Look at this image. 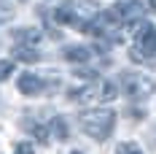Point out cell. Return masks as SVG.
<instances>
[{
	"mask_svg": "<svg viewBox=\"0 0 156 154\" xmlns=\"http://www.w3.org/2000/svg\"><path fill=\"white\" fill-rule=\"evenodd\" d=\"M81 130L94 141H105L116 127V111L113 108H94V111H83L78 116Z\"/></svg>",
	"mask_w": 156,
	"mask_h": 154,
	"instance_id": "cell-1",
	"label": "cell"
},
{
	"mask_svg": "<svg viewBox=\"0 0 156 154\" xmlns=\"http://www.w3.org/2000/svg\"><path fill=\"white\" fill-rule=\"evenodd\" d=\"M126 97H132V100H145V97H151V92L156 89L154 78L148 76H135V73H124L121 78V84H116Z\"/></svg>",
	"mask_w": 156,
	"mask_h": 154,
	"instance_id": "cell-2",
	"label": "cell"
},
{
	"mask_svg": "<svg viewBox=\"0 0 156 154\" xmlns=\"http://www.w3.org/2000/svg\"><path fill=\"white\" fill-rule=\"evenodd\" d=\"M67 97H70V100H76V103H94V100H100V84L92 81V84H86V87L70 89Z\"/></svg>",
	"mask_w": 156,
	"mask_h": 154,
	"instance_id": "cell-3",
	"label": "cell"
},
{
	"mask_svg": "<svg viewBox=\"0 0 156 154\" xmlns=\"http://www.w3.org/2000/svg\"><path fill=\"white\" fill-rule=\"evenodd\" d=\"M16 87H19L22 95H41L43 92V78L35 76V73H22L19 81H16Z\"/></svg>",
	"mask_w": 156,
	"mask_h": 154,
	"instance_id": "cell-4",
	"label": "cell"
},
{
	"mask_svg": "<svg viewBox=\"0 0 156 154\" xmlns=\"http://www.w3.org/2000/svg\"><path fill=\"white\" fill-rule=\"evenodd\" d=\"M16 38V46H27V49H35L41 43V30H35V27H22V30L14 32Z\"/></svg>",
	"mask_w": 156,
	"mask_h": 154,
	"instance_id": "cell-5",
	"label": "cell"
},
{
	"mask_svg": "<svg viewBox=\"0 0 156 154\" xmlns=\"http://www.w3.org/2000/svg\"><path fill=\"white\" fill-rule=\"evenodd\" d=\"M89 54H92V51H89L86 46H67L62 51V57L67 62H86V60H89Z\"/></svg>",
	"mask_w": 156,
	"mask_h": 154,
	"instance_id": "cell-6",
	"label": "cell"
},
{
	"mask_svg": "<svg viewBox=\"0 0 156 154\" xmlns=\"http://www.w3.org/2000/svg\"><path fill=\"white\" fill-rule=\"evenodd\" d=\"M48 133L57 141H67V122H65L62 116H54V119L48 122Z\"/></svg>",
	"mask_w": 156,
	"mask_h": 154,
	"instance_id": "cell-7",
	"label": "cell"
},
{
	"mask_svg": "<svg viewBox=\"0 0 156 154\" xmlns=\"http://www.w3.org/2000/svg\"><path fill=\"white\" fill-rule=\"evenodd\" d=\"M116 95H119V87H116L113 81H102V84H100V103L116 100Z\"/></svg>",
	"mask_w": 156,
	"mask_h": 154,
	"instance_id": "cell-8",
	"label": "cell"
},
{
	"mask_svg": "<svg viewBox=\"0 0 156 154\" xmlns=\"http://www.w3.org/2000/svg\"><path fill=\"white\" fill-rule=\"evenodd\" d=\"M24 127H30L32 138L38 141V143H48V138H51V133H48V124H24Z\"/></svg>",
	"mask_w": 156,
	"mask_h": 154,
	"instance_id": "cell-9",
	"label": "cell"
},
{
	"mask_svg": "<svg viewBox=\"0 0 156 154\" xmlns=\"http://www.w3.org/2000/svg\"><path fill=\"white\" fill-rule=\"evenodd\" d=\"M14 57L22 60V62H38L41 60V54H38L35 49H27V46H16L14 49Z\"/></svg>",
	"mask_w": 156,
	"mask_h": 154,
	"instance_id": "cell-10",
	"label": "cell"
},
{
	"mask_svg": "<svg viewBox=\"0 0 156 154\" xmlns=\"http://www.w3.org/2000/svg\"><path fill=\"white\" fill-rule=\"evenodd\" d=\"M116 154H143V149H137L135 143L124 141V143H119V146H116Z\"/></svg>",
	"mask_w": 156,
	"mask_h": 154,
	"instance_id": "cell-11",
	"label": "cell"
},
{
	"mask_svg": "<svg viewBox=\"0 0 156 154\" xmlns=\"http://www.w3.org/2000/svg\"><path fill=\"white\" fill-rule=\"evenodd\" d=\"M11 73H14V60H0V81H5Z\"/></svg>",
	"mask_w": 156,
	"mask_h": 154,
	"instance_id": "cell-12",
	"label": "cell"
},
{
	"mask_svg": "<svg viewBox=\"0 0 156 154\" xmlns=\"http://www.w3.org/2000/svg\"><path fill=\"white\" fill-rule=\"evenodd\" d=\"M14 154H35V146L27 143V141H24V143H16V146H14Z\"/></svg>",
	"mask_w": 156,
	"mask_h": 154,
	"instance_id": "cell-13",
	"label": "cell"
},
{
	"mask_svg": "<svg viewBox=\"0 0 156 154\" xmlns=\"http://www.w3.org/2000/svg\"><path fill=\"white\" fill-rule=\"evenodd\" d=\"M11 16H14V8H11V6H5V3H0V24H3V22H8Z\"/></svg>",
	"mask_w": 156,
	"mask_h": 154,
	"instance_id": "cell-14",
	"label": "cell"
},
{
	"mask_svg": "<svg viewBox=\"0 0 156 154\" xmlns=\"http://www.w3.org/2000/svg\"><path fill=\"white\" fill-rule=\"evenodd\" d=\"M76 76H81V78H94V70H76Z\"/></svg>",
	"mask_w": 156,
	"mask_h": 154,
	"instance_id": "cell-15",
	"label": "cell"
},
{
	"mask_svg": "<svg viewBox=\"0 0 156 154\" xmlns=\"http://www.w3.org/2000/svg\"><path fill=\"white\" fill-rule=\"evenodd\" d=\"M151 6H154V8H156V0H151Z\"/></svg>",
	"mask_w": 156,
	"mask_h": 154,
	"instance_id": "cell-16",
	"label": "cell"
},
{
	"mask_svg": "<svg viewBox=\"0 0 156 154\" xmlns=\"http://www.w3.org/2000/svg\"><path fill=\"white\" fill-rule=\"evenodd\" d=\"M73 154H81V152H73Z\"/></svg>",
	"mask_w": 156,
	"mask_h": 154,
	"instance_id": "cell-17",
	"label": "cell"
}]
</instances>
